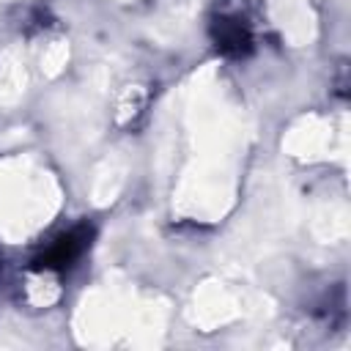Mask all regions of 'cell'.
<instances>
[{
  "instance_id": "6da1fadb",
  "label": "cell",
  "mask_w": 351,
  "mask_h": 351,
  "mask_svg": "<svg viewBox=\"0 0 351 351\" xmlns=\"http://www.w3.org/2000/svg\"><path fill=\"white\" fill-rule=\"evenodd\" d=\"M88 241H90V228L88 225H80V228L63 233L52 247H47L33 261V266L36 269H44V271H49V269H66V266H71L82 255V250L88 247Z\"/></svg>"
},
{
  "instance_id": "7a4b0ae2",
  "label": "cell",
  "mask_w": 351,
  "mask_h": 351,
  "mask_svg": "<svg viewBox=\"0 0 351 351\" xmlns=\"http://www.w3.org/2000/svg\"><path fill=\"white\" fill-rule=\"evenodd\" d=\"M214 41L225 55H244L252 47V36L247 25H241L239 19H228V16L214 22Z\"/></svg>"
}]
</instances>
